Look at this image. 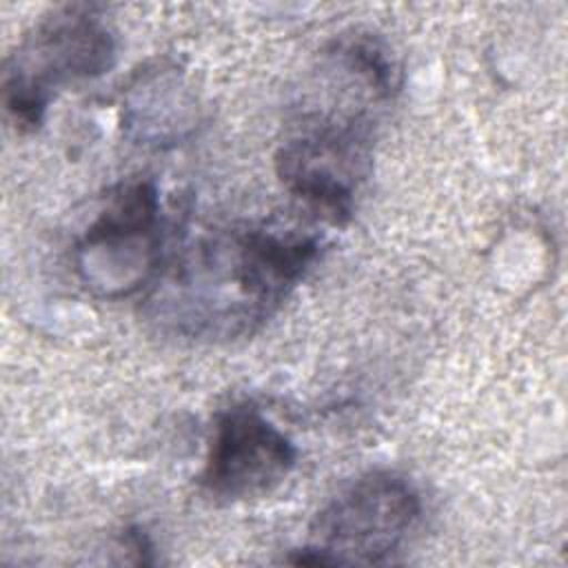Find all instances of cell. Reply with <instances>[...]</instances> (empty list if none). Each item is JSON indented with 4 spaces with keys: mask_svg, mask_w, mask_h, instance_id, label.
Segmentation results:
<instances>
[{
    "mask_svg": "<svg viewBox=\"0 0 568 568\" xmlns=\"http://www.w3.org/2000/svg\"><path fill=\"white\" fill-rule=\"evenodd\" d=\"M371 164V111L344 102L304 111L275 153V173L284 189L335 226L351 222L355 193Z\"/></svg>",
    "mask_w": 568,
    "mask_h": 568,
    "instance_id": "3",
    "label": "cell"
},
{
    "mask_svg": "<svg viewBox=\"0 0 568 568\" xmlns=\"http://www.w3.org/2000/svg\"><path fill=\"white\" fill-rule=\"evenodd\" d=\"M197 122V100L182 69L155 62L140 69L122 95V131L144 149H166L189 138Z\"/></svg>",
    "mask_w": 568,
    "mask_h": 568,
    "instance_id": "7",
    "label": "cell"
},
{
    "mask_svg": "<svg viewBox=\"0 0 568 568\" xmlns=\"http://www.w3.org/2000/svg\"><path fill=\"white\" fill-rule=\"evenodd\" d=\"M322 253L315 233L231 226L197 237L158 273L149 317L166 333L226 342L255 333Z\"/></svg>",
    "mask_w": 568,
    "mask_h": 568,
    "instance_id": "1",
    "label": "cell"
},
{
    "mask_svg": "<svg viewBox=\"0 0 568 568\" xmlns=\"http://www.w3.org/2000/svg\"><path fill=\"white\" fill-rule=\"evenodd\" d=\"M295 444L253 404H235L215 419L202 490L215 501H246L275 490L295 468Z\"/></svg>",
    "mask_w": 568,
    "mask_h": 568,
    "instance_id": "6",
    "label": "cell"
},
{
    "mask_svg": "<svg viewBox=\"0 0 568 568\" xmlns=\"http://www.w3.org/2000/svg\"><path fill=\"white\" fill-rule=\"evenodd\" d=\"M422 515L415 486L393 470H371L342 488L317 510L308 546L288 557L304 566L384 564Z\"/></svg>",
    "mask_w": 568,
    "mask_h": 568,
    "instance_id": "4",
    "label": "cell"
},
{
    "mask_svg": "<svg viewBox=\"0 0 568 568\" xmlns=\"http://www.w3.org/2000/svg\"><path fill=\"white\" fill-rule=\"evenodd\" d=\"M160 195L151 180L120 182L75 244V271L102 297L131 295L158 275Z\"/></svg>",
    "mask_w": 568,
    "mask_h": 568,
    "instance_id": "5",
    "label": "cell"
},
{
    "mask_svg": "<svg viewBox=\"0 0 568 568\" xmlns=\"http://www.w3.org/2000/svg\"><path fill=\"white\" fill-rule=\"evenodd\" d=\"M115 36L91 4H62L42 16L4 60L2 95L20 131H36L55 91L115 64Z\"/></svg>",
    "mask_w": 568,
    "mask_h": 568,
    "instance_id": "2",
    "label": "cell"
}]
</instances>
